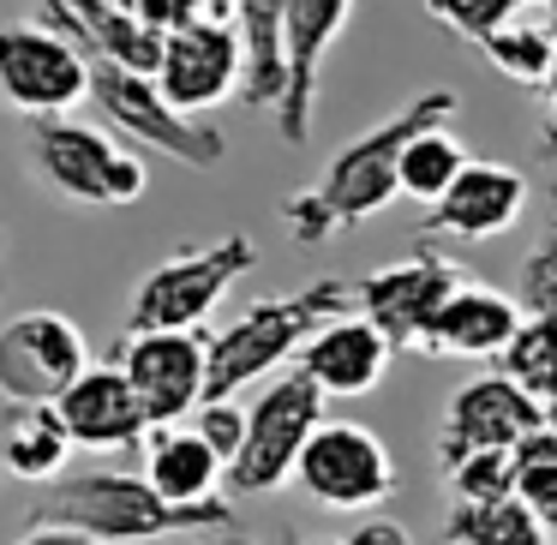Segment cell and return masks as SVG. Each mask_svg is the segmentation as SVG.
Wrapping results in <instances>:
<instances>
[{
    "mask_svg": "<svg viewBox=\"0 0 557 545\" xmlns=\"http://www.w3.org/2000/svg\"><path fill=\"white\" fill-rule=\"evenodd\" d=\"M456 114H461V97L444 85V90L408 97L389 121H377L360 138H348L330 157V169L318 174V186L282 198V222H288L294 246H324L336 234L360 228V222L384 216L401 198V150H408V138L437 126V121H456Z\"/></svg>",
    "mask_w": 557,
    "mask_h": 545,
    "instance_id": "6da1fadb",
    "label": "cell"
},
{
    "mask_svg": "<svg viewBox=\"0 0 557 545\" xmlns=\"http://www.w3.org/2000/svg\"><path fill=\"white\" fill-rule=\"evenodd\" d=\"M42 521H73V528L97 533L109 545H150V540H174V533H222L234 528V509L222 497L205 504H169L150 485V473H126V468H90V473H61L49 480L37 504Z\"/></svg>",
    "mask_w": 557,
    "mask_h": 545,
    "instance_id": "7a4b0ae2",
    "label": "cell"
},
{
    "mask_svg": "<svg viewBox=\"0 0 557 545\" xmlns=\"http://www.w3.org/2000/svg\"><path fill=\"white\" fill-rule=\"evenodd\" d=\"M342 312H354V282L342 276L306 282L300 294H276V300H252L210 336V396H240L276 366L300 360L306 342Z\"/></svg>",
    "mask_w": 557,
    "mask_h": 545,
    "instance_id": "3957f363",
    "label": "cell"
},
{
    "mask_svg": "<svg viewBox=\"0 0 557 545\" xmlns=\"http://www.w3.org/2000/svg\"><path fill=\"white\" fill-rule=\"evenodd\" d=\"M25 162L49 193L97 210H126L150 193V169L138 150L109 138L102 126H85L73 114H42L25 138Z\"/></svg>",
    "mask_w": 557,
    "mask_h": 545,
    "instance_id": "277c9868",
    "label": "cell"
},
{
    "mask_svg": "<svg viewBox=\"0 0 557 545\" xmlns=\"http://www.w3.org/2000/svg\"><path fill=\"white\" fill-rule=\"evenodd\" d=\"M324 384L306 366H288L276 384H264L246 408V444L228 461V492L234 497H270L294 480L300 449L324 425Z\"/></svg>",
    "mask_w": 557,
    "mask_h": 545,
    "instance_id": "5b68a950",
    "label": "cell"
},
{
    "mask_svg": "<svg viewBox=\"0 0 557 545\" xmlns=\"http://www.w3.org/2000/svg\"><path fill=\"white\" fill-rule=\"evenodd\" d=\"M90 102H97V114L114 133H126L133 145L162 150V157H174L181 169H216V162H228V138H222L216 126H205L198 114L174 109V102L162 97L157 73H133V66H121V61L90 54Z\"/></svg>",
    "mask_w": 557,
    "mask_h": 545,
    "instance_id": "8992f818",
    "label": "cell"
},
{
    "mask_svg": "<svg viewBox=\"0 0 557 545\" xmlns=\"http://www.w3.org/2000/svg\"><path fill=\"white\" fill-rule=\"evenodd\" d=\"M246 270H258L252 234H222V240L186 246V252L162 258V264L133 288V300H126V330H198Z\"/></svg>",
    "mask_w": 557,
    "mask_h": 545,
    "instance_id": "52a82bcc",
    "label": "cell"
},
{
    "mask_svg": "<svg viewBox=\"0 0 557 545\" xmlns=\"http://www.w3.org/2000/svg\"><path fill=\"white\" fill-rule=\"evenodd\" d=\"M90 97V54L49 18H7L0 25V102L25 121L73 114Z\"/></svg>",
    "mask_w": 557,
    "mask_h": 545,
    "instance_id": "ba28073f",
    "label": "cell"
},
{
    "mask_svg": "<svg viewBox=\"0 0 557 545\" xmlns=\"http://www.w3.org/2000/svg\"><path fill=\"white\" fill-rule=\"evenodd\" d=\"M294 485L312 497L318 509H377L396 497L401 468L384 449V437L366 432L354 420H324L312 432V444L300 449V468H294Z\"/></svg>",
    "mask_w": 557,
    "mask_h": 545,
    "instance_id": "9c48e42d",
    "label": "cell"
},
{
    "mask_svg": "<svg viewBox=\"0 0 557 545\" xmlns=\"http://www.w3.org/2000/svg\"><path fill=\"white\" fill-rule=\"evenodd\" d=\"M461 288V264L444 252H408L396 264L372 270V276L354 282V312H366L396 354H425V336H432V318L449 294Z\"/></svg>",
    "mask_w": 557,
    "mask_h": 545,
    "instance_id": "30bf717a",
    "label": "cell"
},
{
    "mask_svg": "<svg viewBox=\"0 0 557 545\" xmlns=\"http://www.w3.org/2000/svg\"><path fill=\"white\" fill-rule=\"evenodd\" d=\"M157 85L174 109L210 114L222 102H240L246 85V42L234 18H193L162 37V66Z\"/></svg>",
    "mask_w": 557,
    "mask_h": 545,
    "instance_id": "8fae6325",
    "label": "cell"
},
{
    "mask_svg": "<svg viewBox=\"0 0 557 545\" xmlns=\"http://www.w3.org/2000/svg\"><path fill=\"white\" fill-rule=\"evenodd\" d=\"M90 366V342L66 312H18L0 324V401H61Z\"/></svg>",
    "mask_w": 557,
    "mask_h": 545,
    "instance_id": "7c38bea8",
    "label": "cell"
},
{
    "mask_svg": "<svg viewBox=\"0 0 557 545\" xmlns=\"http://www.w3.org/2000/svg\"><path fill=\"white\" fill-rule=\"evenodd\" d=\"M121 366L150 425L193 420L198 401L210 396V336H198V330H126Z\"/></svg>",
    "mask_w": 557,
    "mask_h": 545,
    "instance_id": "4fadbf2b",
    "label": "cell"
},
{
    "mask_svg": "<svg viewBox=\"0 0 557 545\" xmlns=\"http://www.w3.org/2000/svg\"><path fill=\"white\" fill-rule=\"evenodd\" d=\"M545 420V401L521 389L509 372H485L449 396L444 432H437V468H449L468 449H516L533 425Z\"/></svg>",
    "mask_w": 557,
    "mask_h": 545,
    "instance_id": "5bb4252c",
    "label": "cell"
},
{
    "mask_svg": "<svg viewBox=\"0 0 557 545\" xmlns=\"http://www.w3.org/2000/svg\"><path fill=\"white\" fill-rule=\"evenodd\" d=\"M354 0H288V25H282V49H288V90L276 102V133L282 145H306L312 138V109H318V73H324L336 37L348 30Z\"/></svg>",
    "mask_w": 557,
    "mask_h": 545,
    "instance_id": "9a60e30c",
    "label": "cell"
},
{
    "mask_svg": "<svg viewBox=\"0 0 557 545\" xmlns=\"http://www.w3.org/2000/svg\"><path fill=\"white\" fill-rule=\"evenodd\" d=\"M61 413H66V425H73V444L97 449V456L145 449V437H150V413H145V401H138V389H133V377H126L121 360L114 366L90 360L85 372L66 384Z\"/></svg>",
    "mask_w": 557,
    "mask_h": 545,
    "instance_id": "2e32d148",
    "label": "cell"
},
{
    "mask_svg": "<svg viewBox=\"0 0 557 545\" xmlns=\"http://www.w3.org/2000/svg\"><path fill=\"white\" fill-rule=\"evenodd\" d=\"M528 210V174L509 169V162H485L468 157V169L449 181V193L432 205L425 228L449 234V240H492V234H509Z\"/></svg>",
    "mask_w": 557,
    "mask_h": 545,
    "instance_id": "e0dca14e",
    "label": "cell"
},
{
    "mask_svg": "<svg viewBox=\"0 0 557 545\" xmlns=\"http://www.w3.org/2000/svg\"><path fill=\"white\" fill-rule=\"evenodd\" d=\"M528 306L516 294L480 288V282H461L432 318V336H425V354L432 360H497L509 348V336L521 330Z\"/></svg>",
    "mask_w": 557,
    "mask_h": 545,
    "instance_id": "ac0fdd59",
    "label": "cell"
},
{
    "mask_svg": "<svg viewBox=\"0 0 557 545\" xmlns=\"http://www.w3.org/2000/svg\"><path fill=\"white\" fill-rule=\"evenodd\" d=\"M389 360H396V342H389L366 312L330 318V324L300 348V366L324 384V396H366V389H377L389 372Z\"/></svg>",
    "mask_w": 557,
    "mask_h": 545,
    "instance_id": "d6986e66",
    "label": "cell"
},
{
    "mask_svg": "<svg viewBox=\"0 0 557 545\" xmlns=\"http://www.w3.org/2000/svg\"><path fill=\"white\" fill-rule=\"evenodd\" d=\"M42 18L85 42V54L121 61V66H133V73H157L162 66V37H169V30L133 18L126 7H114V0H42Z\"/></svg>",
    "mask_w": 557,
    "mask_h": 545,
    "instance_id": "ffe728a7",
    "label": "cell"
},
{
    "mask_svg": "<svg viewBox=\"0 0 557 545\" xmlns=\"http://www.w3.org/2000/svg\"><path fill=\"white\" fill-rule=\"evenodd\" d=\"M73 425L61 401H0V468L7 480L49 485L73 461Z\"/></svg>",
    "mask_w": 557,
    "mask_h": 545,
    "instance_id": "44dd1931",
    "label": "cell"
},
{
    "mask_svg": "<svg viewBox=\"0 0 557 545\" xmlns=\"http://www.w3.org/2000/svg\"><path fill=\"white\" fill-rule=\"evenodd\" d=\"M145 473H150V485H157L169 504H205V497H222L228 456H222L193 420H174V425H150Z\"/></svg>",
    "mask_w": 557,
    "mask_h": 545,
    "instance_id": "7402d4cb",
    "label": "cell"
},
{
    "mask_svg": "<svg viewBox=\"0 0 557 545\" xmlns=\"http://www.w3.org/2000/svg\"><path fill=\"white\" fill-rule=\"evenodd\" d=\"M234 25H240V42H246L240 102H246V109H270V114H276L282 90H288V49H282L288 0H240Z\"/></svg>",
    "mask_w": 557,
    "mask_h": 545,
    "instance_id": "603a6c76",
    "label": "cell"
},
{
    "mask_svg": "<svg viewBox=\"0 0 557 545\" xmlns=\"http://www.w3.org/2000/svg\"><path fill=\"white\" fill-rule=\"evenodd\" d=\"M557 533L540 521V509L521 492L492 504H456L444 521V545H552Z\"/></svg>",
    "mask_w": 557,
    "mask_h": 545,
    "instance_id": "cb8c5ba5",
    "label": "cell"
},
{
    "mask_svg": "<svg viewBox=\"0 0 557 545\" xmlns=\"http://www.w3.org/2000/svg\"><path fill=\"white\" fill-rule=\"evenodd\" d=\"M461 169H468V145L449 133V121L425 126V133H413L408 150H401V198H413V205L432 210Z\"/></svg>",
    "mask_w": 557,
    "mask_h": 545,
    "instance_id": "d4e9b609",
    "label": "cell"
},
{
    "mask_svg": "<svg viewBox=\"0 0 557 545\" xmlns=\"http://www.w3.org/2000/svg\"><path fill=\"white\" fill-rule=\"evenodd\" d=\"M497 366H504L521 389H533L540 401H552L557 396V312H528L521 318V330L509 336V348L497 354Z\"/></svg>",
    "mask_w": 557,
    "mask_h": 545,
    "instance_id": "484cf974",
    "label": "cell"
},
{
    "mask_svg": "<svg viewBox=\"0 0 557 545\" xmlns=\"http://www.w3.org/2000/svg\"><path fill=\"white\" fill-rule=\"evenodd\" d=\"M552 49H557V30L552 25H521V18H509L504 30H492V37L480 42L485 61H492L509 85H521V90H540L545 85V73H552Z\"/></svg>",
    "mask_w": 557,
    "mask_h": 545,
    "instance_id": "4316f807",
    "label": "cell"
},
{
    "mask_svg": "<svg viewBox=\"0 0 557 545\" xmlns=\"http://www.w3.org/2000/svg\"><path fill=\"white\" fill-rule=\"evenodd\" d=\"M444 485L456 504H492V497H509L521 485L516 449H468L444 468Z\"/></svg>",
    "mask_w": 557,
    "mask_h": 545,
    "instance_id": "83f0119b",
    "label": "cell"
},
{
    "mask_svg": "<svg viewBox=\"0 0 557 545\" xmlns=\"http://www.w3.org/2000/svg\"><path fill=\"white\" fill-rule=\"evenodd\" d=\"M540 145H545V162H552V228H545V240L521 258L516 300L528 306V312H557V138L540 133Z\"/></svg>",
    "mask_w": 557,
    "mask_h": 545,
    "instance_id": "f1b7e54d",
    "label": "cell"
},
{
    "mask_svg": "<svg viewBox=\"0 0 557 545\" xmlns=\"http://www.w3.org/2000/svg\"><path fill=\"white\" fill-rule=\"evenodd\" d=\"M425 13H432L444 30H456L461 42L480 49L492 30H504L509 18L521 13V0H425Z\"/></svg>",
    "mask_w": 557,
    "mask_h": 545,
    "instance_id": "f546056e",
    "label": "cell"
},
{
    "mask_svg": "<svg viewBox=\"0 0 557 545\" xmlns=\"http://www.w3.org/2000/svg\"><path fill=\"white\" fill-rule=\"evenodd\" d=\"M193 425H198V432H205L228 461L240 456V444H246V408H240L234 396H205V401H198V413H193Z\"/></svg>",
    "mask_w": 557,
    "mask_h": 545,
    "instance_id": "4dcf8cb0",
    "label": "cell"
},
{
    "mask_svg": "<svg viewBox=\"0 0 557 545\" xmlns=\"http://www.w3.org/2000/svg\"><path fill=\"white\" fill-rule=\"evenodd\" d=\"M521 497H528L533 509H540V521L557 533V461H540V468H521Z\"/></svg>",
    "mask_w": 557,
    "mask_h": 545,
    "instance_id": "1f68e13d",
    "label": "cell"
},
{
    "mask_svg": "<svg viewBox=\"0 0 557 545\" xmlns=\"http://www.w3.org/2000/svg\"><path fill=\"white\" fill-rule=\"evenodd\" d=\"M13 545H109V540H97V533H85V528H73V521H30L25 533H18Z\"/></svg>",
    "mask_w": 557,
    "mask_h": 545,
    "instance_id": "d6a6232c",
    "label": "cell"
},
{
    "mask_svg": "<svg viewBox=\"0 0 557 545\" xmlns=\"http://www.w3.org/2000/svg\"><path fill=\"white\" fill-rule=\"evenodd\" d=\"M342 545H413V533H408V521H396V516H366L348 528Z\"/></svg>",
    "mask_w": 557,
    "mask_h": 545,
    "instance_id": "836d02e7",
    "label": "cell"
},
{
    "mask_svg": "<svg viewBox=\"0 0 557 545\" xmlns=\"http://www.w3.org/2000/svg\"><path fill=\"white\" fill-rule=\"evenodd\" d=\"M240 0H174V25H193V18H234Z\"/></svg>",
    "mask_w": 557,
    "mask_h": 545,
    "instance_id": "e575fe53",
    "label": "cell"
},
{
    "mask_svg": "<svg viewBox=\"0 0 557 545\" xmlns=\"http://www.w3.org/2000/svg\"><path fill=\"white\" fill-rule=\"evenodd\" d=\"M114 7H126L133 18H145L157 30H174V0H114Z\"/></svg>",
    "mask_w": 557,
    "mask_h": 545,
    "instance_id": "d590c367",
    "label": "cell"
},
{
    "mask_svg": "<svg viewBox=\"0 0 557 545\" xmlns=\"http://www.w3.org/2000/svg\"><path fill=\"white\" fill-rule=\"evenodd\" d=\"M540 97H545V121L557 126V49H552V73H545V85H540Z\"/></svg>",
    "mask_w": 557,
    "mask_h": 545,
    "instance_id": "8d00e7d4",
    "label": "cell"
},
{
    "mask_svg": "<svg viewBox=\"0 0 557 545\" xmlns=\"http://www.w3.org/2000/svg\"><path fill=\"white\" fill-rule=\"evenodd\" d=\"M540 13H545V25L557 30V0H540Z\"/></svg>",
    "mask_w": 557,
    "mask_h": 545,
    "instance_id": "74e56055",
    "label": "cell"
},
{
    "mask_svg": "<svg viewBox=\"0 0 557 545\" xmlns=\"http://www.w3.org/2000/svg\"><path fill=\"white\" fill-rule=\"evenodd\" d=\"M545 425H552V432H557V396L545 401Z\"/></svg>",
    "mask_w": 557,
    "mask_h": 545,
    "instance_id": "f35d334b",
    "label": "cell"
},
{
    "mask_svg": "<svg viewBox=\"0 0 557 545\" xmlns=\"http://www.w3.org/2000/svg\"><path fill=\"white\" fill-rule=\"evenodd\" d=\"M540 133H545V138H557V126H552V121H545V126H540Z\"/></svg>",
    "mask_w": 557,
    "mask_h": 545,
    "instance_id": "ab89813d",
    "label": "cell"
},
{
    "mask_svg": "<svg viewBox=\"0 0 557 545\" xmlns=\"http://www.w3.org/2000/svg\"><path fill=\"white\" fill-rule=\"evenodd\" d=\"M318 545H342V540H318Z\"/></svg>",
    "mask_w": 557,
    "mask_h": 545,
    "instance_id": "60d3db41",
    "label": "cell"
},
{
    "mask_svg": "<svg viewBox=\"0 0 557 545\" xmlns=\"http://www.w3.org/2000/svg\"><path fill=\"white\" fill-rule=\"evenodd\" d=\"M521 7H540V0H521Z\"/></svg>",
    "mask_w": 557,
    "mask_h": 545,
    "instance_id": "b9f144b4",
    "label": "cell"
},
{
    "mask_svg": "<svg viewBox=\"0 0 557 545\" xmlns=\"http://www.w3.org/2000/svg\"><path fill=\"white\" fill-rule=\"evenodd\" d=\"M0 288H7V276H0Z\"/></svg>",
    "mask_w": 557,
    "mask_h": 545,
    "instance_id": "7bdbcfd3",
    "label": "cell"
},
{
    "mask_svg": "<svg viewBox=\"0 0 557 545\" xmlns=\"http://www.w3.org/2000/svg\"><path fill=\"white\" fill-rule=\"evenodd\" d=\"M0 473H7V468H0Z\"/></svg>",
    "mask_w": 557,
    "mask_h": 545,
    "instance_id": "ee69618b",
    "label": "cell"
}]
</instances>
